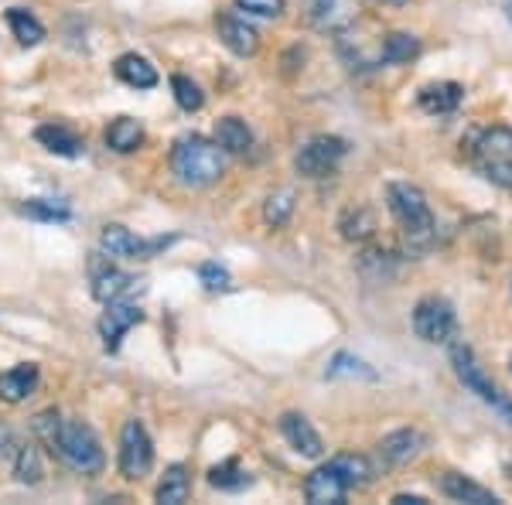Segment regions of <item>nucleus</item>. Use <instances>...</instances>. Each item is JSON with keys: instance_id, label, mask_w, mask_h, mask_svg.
Segmentation results:
<instances>
[{"instance_id": "1", "label": "nucleus", "mask_w": 512, "mask_h": 505, "mask_svg": "<svg viewBox=\"0 0 512 505\" xmlns=\"http://www.w3.org/2000/svg\"><path fill=\"white\" fill-rule=\"evenodd\" d=\"M171 171L181 185L188 188H209L226 175V151L216 144V140L205 137H181L175 147H171Z\"/></svg>"}, {"instance_id": "2", "label": "nucleus", "mask_w": 512, "mask_h": 505, "mask_svg": "<svg viewBox=\"0 0 512 505\" xmlns=\"http://www.w3.org/2000/svg\"><path fill=\"white\" fill-rule=\"evenodd\" d=\"M386 202H390V212L400 222L410 250H427L434 243V212L427 205L424 192L417 185H410V181H393L386 188Z\"/></svg>"}, {"instance_id": "3", "label": "nucleus", "mask_w": 512, "mask_h": 505, "mask_svg": "<svg viewBox=\"0 0 512 505\" xmlns=\"http://www.w3.org/2000/svg\"><path fill=\"white\" fill-rule=\"evenodd\" d=\"M48 451L59 454L65 465L72 471H79V475H99V471L106 468L103 444H99V437L93 434V427H86L82 420H62L59 434H55Z\"/></svg>"}, {"instance_id": "4", "label": "nucleus", "mask_w": 512, "mask_h": 505, "mask_svg": "<svg viewBox=\"0 0 512 505\" xmlns=\"http://www.w3.org/2000/svg\"><path fill=\"white\" fill-rule=\"evenodd\" d=\"M451 366H454V376L465 383L468 393H475L482 403H489V407L499 413L502 420H509L512 424V403H509V396L502 393L499 386L492 383L489 376H485V369L478 366V359H475V352L468 349V345H454L451 349Z\"/></svg>"}, {"instance_id": "5", "label": "nucleus", "mask_w": 512, "mask_h": 505, "mask_svg": "<svg viewBox=\"0 0 512 505\" xmlns=\"http://www.w3.org/2000/svg\"><path fill=\"white\" fill-rule=\"evenodd\" d=\"M475 164L492 185L512 188V130L492 127L475 140Z\"/></svg>"}, {"instance_id": "6", "label": "nucleus", "mask_w": 512, "mask_h": 505, "mask_svg": "<svg viewBox=\"0 0 512 505\" xmlns=\"http://www.w3.org/2000/svg\"><path fill=\"white\" fill-rule=\"evenodd\" d=\"M154 468V444L140 420H127L120 430V475L127 482H140Z\"/></svg>"}, {"instance_id": "7", "label": "nucleus", "mask_w": 512, "mask_h": 505, "mask_svg": "<svg viewBox=\"0 0 512 505\" xmlns=\"http://www.w3.org/2000/svg\"><path fill=\"white\" fill-rule=\"evenodd\" d=\"M454 328H458V318H454L451 301H444V297H424L414 308V331L424 342H431V345L448 342L454 335Z\"/></svg>"}, {"instance_id": "8", "label": "nucleus", "mask_w": 512, "mask_h": 505, "mask_svg": "<svg viewBox=\"0 0 512 505\" xmlns=\"http://www.w3.org/2000/svg\"><path fill=\"white\" fill-rule=\"evenodd\" d=\"M345 151H349V144H345L342 137H325V134L311 137L308 144L297 151V171L308 178H325L338 168Z\"/></svg>"}, {"instance_id": "9", "label": "nucleus", "mask_w": 512, "mask_h": 505, "mask_svg": "<svg viewBox=\"0 0 512 505\" xmlns=\"http://www.w3.org/2000/svg\"><path fill=\"white\" fill-rule=\"evenodd\" d=\"M140 321H144V311H140V304H134L130 297H120V301H110L106 304V311L99 314V338H103V349L106 352H117L123 335H127L130 328H137Z\"/></svg>"}, {"instance_id": "10", "label": "nucleus", "mask_w": 512, "mask_h": 505, "mask_svg": "<svg viewBox=\"0 0 512 505\" xmlns=\"http://www.w3.org/2000/svg\"><path fill=\"white\" fill-rule=\"evenodd\" d=\"M168 243L171 239H137L127 226H117V222L106 226L103 236H99V246L110 256H123V260H147V256L161 253Z\"/></svg>"}, {"instance_id": "11", "label": "nucleus", "mask_w": 512, "mask_h": 505, "mask_svg": "<svg viewBox=\"0 0 512 505\" xmlns=\"http://www.w3.org/2000/svg\"><path fill=\"white\" fill-rule=\"evenodd\" d=\"M345 495H349V485H345V478L335 471L332 461H328L325 468H315L304 478V499L311 505H342Z\"/></svg>"}, {"instance_id": "12", "label": "nucleus", "mask_w": 512, "mask_h": 505, "mask_svg": "<svg viewBox=\"0 0 512 505\" xmlns=\"http://www.w3.org/2000/svg\"><path fill=\"white\" fill-rule=\"evenodd\" d=\"M134 291H140V280L130 277L110 263H99L93 260V297L99 304H110V301H120V297H130Z\"/></svg>"}, {"instance_id": "13", "label": "nucleus", "mask_w": 512, "mask_h": 505, "mask_svg": "<svg viewBox=\"0 0 512 505\" xmlns=\"http://www.w3.org/2000/svg\"><path fill=\"white\" fill-rule=\"evenodd\" d=\"M216 31H219L222 45H226L233 55H239V59H253L256 48H260V35H256L243 18H236V14H219Z\"/></svg>"}, {"instance_id": "14", "label": "nucleus", "mask_w": 512, "mask_h": 505, "mask_svg": "<svg viewBox=\"0 0 512 505\" xmlns=\"http://www.w3.org/2000/svg\"><path fill=\"white\" fill-rule=\"evenodd\" d=\"M280 434H284L287 444H291L297 454H304V458H321V454H325V444H321L318 430L311 427L308 417H301V413H284V417H280Z\"/></svg>"}, {"instance_id": "15", "label": "nucleus", "mask_w": 512, "mask_h": 505, "mask_svg": "<svg viewBox=\"0 0 512 505\" xmlns=\"http://www.w3.org/2000/svg\"><path fill=\"white\" fill-rule=\"evenodd\" d=\"M41 372L35 362H21V366L0 372V400L4 403H24L38 389Z\"/></svg>"}, {"instance_id": "16", "label": "nucleus", "mask_w": 512, "mask_h": 505, "mask_svg": "<svg viewBox=\"0 0 512 505\" xmlns=\"http://www.w3.org/2000/svg\"><path fill=\"white\" fill-rule=\"evenodd\" d=\"M420 447H424V437H420V430H393V434L383 437V444H379V454H383L390 465H407V461H414L420 454Z\"/></svg>"}, {"instance_id": "17", "label": "nucleus", "mask_w": 512, "mask_h": 505, "mask_svg": "<svg viewBox=\"0 0 512 505\" xmlns=\"http://www.w3.org/2000/svg\"><path fill=\"white\" fill-rule=\"evenodd\" d=\"M441 492L448 495V499L454 502H468V505H499V495L492 492V488H485V485H478L472 482V478H465V475H444V482H441Z\"/></svg>"}, {"instance_id": "18", "label": "nucleus", "mask_w": 512, "mask_h": 505, "mask_svg": "<svg viewBox=\"0 0 512 505\" xmlns=\"http://www.w3.org/2000/svg\"><path fill=\"white\" fill-rule=\"evenodd\" d=\"M113 72H117L120 82H127V86H134V89H154V86H158V69H154L144 55H134V52L120 55V59L113 62Z\"/></svg>"}, {"instance_id": "19", "label": "nucleus", "mask_w": 512, "mask_h": 505, "mask_svg": "<svg viewBox=\"0 0 512 505\" xmlns=\"http://www.w3.org/2000/svg\"><path fill=\"white\" fill-rule=\"evenodd\" d=\"M35 140L45 147V151H52L59 157H79L82 154V140L72 134L69 127H62V123H45V127H38Z\"/></svg>"}, {"instance_id": "20", "label": "nucleus", "mask_w": 512, "mask_h": 505, "mask_svg": "<svg viewBox=\"0 0 512 505\" xmlns=\"http://www.w3.org/2000/svg\"><path fill=\"white\" fill-rule=\"evenodd\" d=\"M461 96H465V89L458 86V82H431V86L420 89V106H424L427 113H451L458 110Z\"/></svg>"}, {"instance_id": "21", "label": "nucleus", "mask_w": 512, "mask_h": 505, "mask_svg": "<svg viewBox=\"0 0 512 505\" xmlns=\"http://www.w3.org/2000/svg\"><path fill=\"white\" fill-rule=\"evenodd\" d=\"M144 144V127L134 117H117L106 127V147L117 154H134Z\"/></svg>"}, {"instance_id": "22", "label": "nucleus", "mask_w": 512, "mask_h": 505, "mask_svg": "<svg viewBox=\"0 0 512 505\" xmlns=\"http://www.w3.org/2000/svg\"><path fill=\"white\" fill-rule=\"evenodd\" d=\"M216 144L226 154H246V151H250V147H253V134H250V127H246V120L222 117L216 123Z\"/></svg>"}, {"instance_id": "23", "label": "nucleus", "mask_w": 512, "mask_h": 505, "mask_svg": "<svg viewBox=\"0 0 512 505\" xmlns=\"http://www.w3.org/2000/svg\"><path fill=\"white\" fill-rule=\"evenodd\" d=\"M188 492H192V478H188V468L185 465H171L161 475L154 499H158L161 505H181V502L188 499Z\"/></svg>"}, {"instance_id": "24", "label": "nucleus", "mask_w": 512, "mask_h": 505, "mask_svg": "<svg viewBox=\"0 0 512 505\" xmlns=\"http://www.w3.org/2000/svg\"><path fill=\"white\" fill-rule=\"evenodd\" d=\"M7 24H11L14 38H18L24 48H35L45 41V24H41L35 14L24 11V7H11V11H7Z\"/></svg>"}, {"instance_id": "25", "label": "nucleus", "mask_w": 512, "mask_h": 505, "mask_svg": "<svg viewBox=\"0 0 512 505\" xmlns=\"http://www.w3.org/2000/svg\"><path fill=\"white\" fill-rule=\"evenodd\" d=\"M417 55H420V41L414 35H407V31H390V35L383 38V62L407 65V62H414Z\"/></svg>"}, {"instance_id": "26", "label": "nucleus", "mask_w": 512, "mask_h": 505, "mask_svg": "<svg viewBox=\"0 0 512 505\" xmlns=\"http://www.w3.org/2000/svg\"><path fill=\"white\" fill-rule=\"evenodd\" d=\"M338 229H342V236L352 239V243H366V239L376 233V215L369 212L366 205H355V209L342 215Z\"/></svg>"}, {"instance_id": "27", "label": "nucleus", "mask_w": 512, "mask_h": 505, "mask_svg": "<svg viewBox=\"0 0 512 505\" xmlns=\"http://www.w3.org/2000/svg\"><path fill=\"white\" fill-rule=\"evenodd\" d=\"M14 475L21 485H38L45 478V465H41V454L35 444H18L14 451Z\"/></svg>"}, {"instance_id": "28", "label": "nucleus", "mask_w": 512, "mask_h": 505, "mask_svg": "<svg viewBox=\"0 0 512 505\" xmlns=\"http://www.w3.org/2000/svg\"><path fill=\"white\" fill-rule=\"evenodd\" d=\"M332 465H335L338 475L345 478V485L349 488H359L373 478V465H369L362 454H338V458H332Z\"/></svg>"}, {"instance_id": "29", "label": "nucleus", "mask_w": 512, "mask_h": 505, "mask_svg": "<svg viewBox=\"0 0 512 505\" xmlns=\"http://www.w3.org/2000/svg\"><path fill=\"white\" fill-rule=\"evenodd\" d=\"M209 485L222 488V492H239V488L250 485V475L239 468V461L229 458V461H222V465H216L209 471Z\"/></svg>"}, {"instance_id": "30", "label": "nucleus", "mask_w": 512, "mask_h": 505, "mask_svg": "<svg viewBox=\"0 0 512 505\" xmlns=\"http://www.w3.org/2000/svg\"><path fill=\"white\" fill-rule=\"evenodd\" d=\"M21 212L28 215V219H41V222H69L72 212L65 202H52V198H28V202L21 205Z\"/></svg>"}, {"instance_id": "31", "label": "nucleus", "mask_w": 512, "mask_h": 505, "mask_svg": "<svg viewBox=\"0 0 512 505\" xmlns=\"http://www.w3.org/2000/svg\"><path fill=\"white\" fill-rule=\"evenodd\" d=\"M171 93H175V103H178L185 113H198V110L205 106L202 89H198L188 76H171Z\"/></svg>"}, {"instance_id": "32", "label": "nucleus", "mask_w": 512, "mask_h": 505, "mask_svg": "<svg viewBox=\"0 0 512 505\" xmlns=\"http://www.w3.org/2000/svg\"><path fill=\"white\" fill-rule=\"evenodd\" d=\"M291 212H294V192H287V188L270 195L267 205H263V219H267L270 226H284V222L291 219Z\"/></svg>"}, {"instance_id": "33", "label": "nucleus", "mask_w": 512, "mask_h": 505, "mask_svg": "<svg viewBox=\"0 0 512 505\" xmlns=\"http://www.w3.org/2000/svg\"><path fill=\"white\" fill-rule=\"evenodd\" d=\"M338 7H342V0H304V11H308V21L315 24V28L335 24Z\"/></svg>"}, {"instance_id": "34", "label": "nucleus", "mask_w": 512, "mask_h": 505, "mask_svg": "<svg viewBox=\"0 0 512 505\" xmlns=\"http://www.w3.org/2000/svg\"><path fill=\"white\" fill-rule=\"evenodd\" d=\"M198 280H202L209 291H229V287H233V277H229V270L222 267V263H202V267H198Z\"/></svg>"}, {"instance_id": "35", "label": "nucleus", "mask_w": 512, "mask_h": 505, "mask_svg": "<svg viewBox=\"0 0 512 505\" xmlns=\"http://www.w3.org/2000/svg\"><path fill=\"white\" fill-rule=\"evenodd\" d=\"M328 376H332V379H338V376H366V379H373L376 372L366 369V362L352 359V355H335L332 366H328Z\"/></svg>"}, {"instance_id": "36", "label": "nucleus", "mask_w": 512, "mask_h": 505, "mask_svg": "<svg viewBox=\"0 0 512 505\" xmlns=\"http://www.w3.org/2000/svg\"><path fill=\"white\" fill-rule=\"evenodd\" d=\"M239 11L253 14V18H280L287 0H236Z\"/></svg>"}, {"instance_id": "37", "label": "nucleus", "mask_w": 512, "mask_h": 505, "mask_svg": "<svg viewBox=\"0 0 512 505\" xmlns=\"http://www.w3.org/2000/svg\"><path fill=\"white\" fill-rule=\"evenodd\" d=\"M59 424H62V413H59V410H45V413H38V417H35V434H38L48 447H52L55 434H59Z\"/></svg>"}, {"instance_id": "38", "label": "nucleus", "mask_w": 512, "mask_h": 505, "mask_svg": "<svg viewBox=\"0 0 512 505\" xmlns=\"http://www.w3.org/2000/svg\"><path fill=\"white\" fill-rule=\"evenodd\" d=\"M14 451H18V434L7 424H0V458H11Z\"/></svg>"}, {"instance_id": "39", "label": "nucleus", "mask_w": 512, "mask_h": 505, "mask_svg": "<svg viewBox=\"0 0 512 505\" xmlns=\"http://www.w3.org/2000/svg\"><path fill=\"white\" fill-rule=\"evenodd\" d=\"M393 505H427V499H420V495H393Z\"/></svg>"}, {"instance_id": "40", "label": "nucleus", "mask_w": 512, "mask_h": 505, "mask_svg": "<svg viewBox=\"0 0 512 505\" xmlns=\"http://www.w3.org/2000/svg\"><path fill=\"white\" fill-rule=\"evenodd\" d=\"M502 7H506V14H509V21H512V0H502Z\"/></svg>"}, {"instance_id": "41", "label": "nucleus", "mask_w": 512, "mask_h": 505, "mask_svg": "<svg viewBox=\"0 0 512 505\" xmlns=\"http://www.w3.org/2000/svg\"><path fill=\"white\" fill-rule=\"evenodd\" d=\"M383 4H396V7H400V4H407V0H383Z\"/></svg>"}, {"instance_id": "42", "label": "nucleus", "mask_w": 512, "mask_h": 505, "mask_svg": "<svg viewBox=\"0 0 512 505\" xmlns=\"http://www.w3.org/2000/svg\"><path fill=\"white\" fill-rule=\"evenodd\" d=\"M509 366H512V362H509Z\"/></svg>"}]
</instances>
